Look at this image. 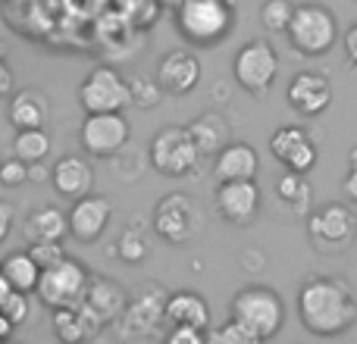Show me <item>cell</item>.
I'll list each match as a JSON object with an SVG mask.
<instances>
[{
  "label": "cell",
  "mask_w": 357,
  "mask_h": 344,
  "mask_svg": "<svg viewBox=\"0 0 357 344\" xmlns=\"http://www.w3.org/2000/svg\"><path fill=\"white\" fill-rule=\"evenodd\" d=\"M50 116V104L44 97V91L38 88H22L13 94L10 100V123L19 129H44Z\"/></svg>",
  "instance_id": "603a6c76"
},
{
  "label": "cell",
  "mask_w": 357,
  "mask_h": 344,
  "mask_svg": "<svg viewBox=\"0 0 357 344\" xmlns=\"http://www.w3.org/2000/svg\"><path fill=\"white\" fill-rule=\"evenodd\" d=\"M79 104L85 113H123L129 107V79L110 66H98L79 85Z\"/></svg>",
  "instance_id": "7c38bea8"
},
{
  "label": "cell",
  "mask_w": 357,
  "mask_h": 344,
  "mask_svg": "<svg viewBox=\"0 0 357 344\" xmlns=\"http://www.w3.org/2000/svg\"><path fill=\"white\" fill-rule=\"evenodd\" d=\"M191 138L197 144V154L201 157H216L229 141H232V129H229V119L222 113H201L195 123L188 125Z\"/></svg>",
  "instance_id": "7402d4cb"
},
{
  "label": "cell",
  "mask_w": 357,
  "mask_h": 344,
  "mask_svg": "<svg viewBox=\"0 0 357 344\" xmlns=\"http://www.w3.org/2000/svg\"><path fill=\"white\" fill-rule=\"evenodd\" d=\"M13 335H16V326H13L10 316H6L3 310H0V341H10Z\"/></svg>",
  "instance_id": "60d3db41"
},
{
  "label": "cell",
  "mask_w": 357,
  "mask_h": 344,
  "mask_svg": "<svg viewBox=\"0 0 357 344\" xmlns=\"http://www.w3.org/2000/svg\"><path fill=\"white\" fill-rule=\"evenodd\" d=\"M110 216H113L110 201L88 191V194L75 197L73 207H69V213H66L69 235H73L75 241H82V244H94V241H98L100 235L107 232V226H110Z\"/></svg>",
  "instance_id": "9a60e30c"
},
{
  "label": "cell",
  "mask_w": 357,
  "mask_h": 344,
  "mask_svg": "<svg viewBox=\"0 0 357 344\" xmlns=\"http://www.w3.org/2000/svg\"><path fill=\"white\" fill-rule=\"evenodd\" d=\"M345 56H348V63H351V66L357 69V22L351 25V29L345 31Z\"/></svg>",
  "instance_id": "74e56055"
},
{
  "label": "cell",
  "mask_w": 357,
  "mask_h": 344,
  "mask_svg": "<svg viewBox=\"0 0 357 344\" xmlns=\"http://www.w3.org/2000/svg\"><path fill=\"white\" fill-rule=\"evenodd\" d=\"M307 238L317 253H345L357 241V216L345 203H326L307 216Z\"/></svg>",
  "instance_id": "52a82bcc"
},
{
  "label": "cell",
  "mask_w": 357,
  "mask_h": 344,
  "mask_svg": "<svg viewBox=\"0 0 357 344\" xmlns=\"http://www.w3.org/2000/svg\"><path fill=\"white\" fill-rule=\"evenodd\" d=\"M116 257L123 260V263H142L144 257H148V238L142 235V228H123V235L116 238Z\"/></svg>",
  "instance_id": "f1b7e54d"
},
{
  "label": "cell",
  "mask_w": 357,
  "mask_h": 344,
  "mask_svg": "<svg viewBox=\"0 0 357 344\" xmlns=\"http://www.w3.org/2000/svg\"><path fill=\"white\" fill-rule=\"evenodd\" d=\"M22 182H29V163H22L19 157L0 160V185L3 188H19Z\"/></svg>",
  "instance_id": "e575fe53"
},
{
  "label": "cell",
  "mask_w": 357,
  "mask_h": 344,
  "mask_svg": "<svg viewBox=\"0 0 357 344\" xmlns=\"http://www.w3.org/2000/svg\"><path fill=\"white\" fill-rule=\"evenodd\" d=\"M163 320H167L169 326L210 329V307L197 291H173V295H167Z\"/></svg>",
  "instance_id": "44dd1931"
},
{
  "label": "cell",
  "mask_w": 357,
  "mask_h": 344,
  "mask_svg": "<svg viewBox=\"0 0 357 344\" xmlns=\"http://www.w3.org/2000/svg\"><path fill=\"white\" fill-rule=\"evenodd\" d=\"M167 341L169 344H204V341H207V329H197V326H169Z\"/></svg>",
  "instance_id": "d590c367"
},
{
  "label": "cell",
  "mask_w": 357,
  "mask_h": 344,
  "mask_svg": "<svg viewBox=\"0 0 357 344\" xmlns=\"http://www.w3.org/2000/svg\"><path fill=\"white\" fill-rule=\"evenodd\" d=\"M54 332H56V338H60L63 344H75V341H82V338H88V326H85V320H82V313L75 307H60V310H54Z\"/></svg>",
  "instance_id": "83f0119b"
},
{
  "label": "cell",
  "mask_w": 357,
  "mask_h": 344,
  "mask_svg": "<svg viewBox=\"0 0 357 344\" xmlns=\"http://www.w3.org/2000/svg\"><path fill=\"white\" fill-rule=\"evenodd\" d=\"M0 272H3V279L10 282L13 291H25V295H31L38 285V276H41V266L31 260L29 251H13L10 257L0 263Z\"/></svg>",
  "instance_id": "484cf974"
},
{
  "label": "cell",
  "mask_w": 357,
  "mask_h": 344,
  "mask_svg": "<svg viewBox=\"0 0 357 344\" xmlns=\"http://www.w3.org/2000/svg\"><path fill=\"white\" fill-rule=\"evenodd\" d=\"M22 232L29 241H63L69 235V219L60 207H38L25 216Z\"/></svg>",
  "instance_id": "cb8c5ba5"
},
{
  "label": "cell",
  "mask_w": 357,
  "mask_h": 344,
  "mask_svg": "<svg viewBox=\"0 0 357 344\" xmlns=\"http://www.w3.org/2000/svg\"><path fill=\"white\" fill-rule=\"evenodd\" d=\"M79 141L85 154L94 160L116 157L129 144V123L123 119V113H88L82 123Z\"/></svg>",
  "instance_id": "4fadbf2b"
},
{
  "label": "cell",
  "mask_w": 357,
  "mask_h": 344,
  "mask_svg": "<svg viewBox=\"0 0 357 344\" xmlns=\"http://www.w3.org/2000/svg\"><path fill=\"white\" fill-rule=\"evenodd\" d=\"M13 154L22 163H44L50 154V135L44 129H19L13 141Z\"/></svg>",
  "instance_id": "4316f807"
},
{
  "label": "cell",
  "mask_w": 357,
  "mask_h": 344,
  "mask_svg": "<svg viewBox=\"0 0 357 344\" xmlns=\"http://www.w3.org/2000/svg\"><path fill=\"white\" fill-rule=\"evenodd\" d=\"M342 188H345L348 201H351V203H357V160L351 163V169H348V175H345V185H342Z\"/></svg>",
  "instance_id": "f35d334b"
},
{
  "label": "cell",
  "mask_w": 357,
  "mask_h": 344,
  "mask_svg": "<svg viewBox=\"0 0 357 344\" xmlns=\"http://www.w3.org/2000/svg\"><path fill=\"white\" fill-rule=\"evenodd\" d=\"M229 316L241 322L257 341H270L285 326V304L266 285H248L229 301Z\"/></svg>",
  "instance_id": "3957f363"
},
{
  "label": "cell",
  "mask_w": 357,
  "mask_h": 344,
  "mask_svg": "<svg viewBox=\"0 0 357 344\" xmlns=\"http://www.w3.org/2000/svg\"><path fill=\"white\" fill-rule=\"evenodd\" d=\"M289 44L304 56H323L339 41V19L323 3H298L285 25Z\"/></svg>",
  "instance_id": "277c9868"
},
{
  "label": "cell",
  "mask_w": 357,
  "mask_h": 344,
  "mask_svg": "<svg viewBox=\"0 0 357 344\" xmlns=\"http://www.w3.org/2000/svg\"><path fill=\"white\" fill-rule=\"evenodd\" d=\"M154 79L163 94L185 97V94H191L197 88V81H201V63H197V56L191 54V50L176 47L160 56Z\"/></svg>",
  "instance_id": "2e32d148"
},
{
  "label": "cell",
  "mask_w": 357,
  "mask_h": 344,
  "mask_svg": "<svg viewBox=\"0 0 357 344\" xmlns=\"http://www.w3.org/2000/svg\"><path fill=\"white\" fill-rule=\"evenodd\" d=\"M0 60H3V41H0Z\"/></svg>",
  "instance_id": "7bdbcfd3"
},
{
  "label": "cell",
  "mask_w": 357,
  "mask_h": 344,
  "mask_svg": "<svg viewBox=\"0 0 357 344\" xmlns=\"http://www.w3.org/2000/svg\"><path fill=\"white\" fill-rule=\"evenodd\" d=\"M13 219H16V213H13V207L6 201H0V244L6 241V235H10L13 228Z\"/></svg>",
  "instance_id": "8d00e7d4"
},
{
  "label": "cell",
  "mask_w": 357,
  "mask_h": 344,
  "mask_svg": "<svg viewBox=\"0 0 357 344\" xmlns=\"http://www.w3.org/2000/svg\"><path fill=\"white\" fill-rule=\"evenodd\" d=\"M3 310L6 316H10V322L13 326H25V322H29V316H31V304H29V295H25V291H10V297H6L3 301Z\"/></svg>",
  "instance_id": "d6a6232c"
},
{
  "label": "cell",
  "mask_w": 357,
  "mask_h": 344,
  "mask_svg": "<svg viewBox=\"0 0 357 344\" xmlns=\"http://www.w3.org/2000/svg\"><path fill=\"white\" fill-rule=\"evenodd\" d=\"M257 172H260V157L245 141H229L213 157V175L220 182H229V178H257Z\"/></svg>",
  "instance_id": "ffe728a7"
},
{
  "label": "cell",
  "mask_w": 357,
  "mask_h": 344,
  "mask_svg": "<svg viewBox=\"0 0 357 344\" xmlns=\"http://www.w3.org/2000/svg\"><path fill=\"white\" fill-rule=\"evenodd\" d=\"M88 279H91V272H88L79 260L63 257V260H56L54 266L41 269L38 285H35V295L47 310L79 307L82 297H85Z\"/></svg>",
  "instance_id": "5b68a950"
},
{
  "label": "cell",
  "mask_w": 357,
  "mask_h": 344,
  "mask_svg": "<svg viewBox=\"0 0 357 344\" xmlns=\"http://www.w3.org/2000/svg\"><path fill=\"white\" fill-rule=\"evenodd\" d=\"M270 154L282 163L285 169L310 172L317 166V144L301 125H282L270 138Z\"/></svg>",
  "instance_id": "e0dca14e"
},
{
  "label": "cell",
  "mask_w": 357,
  "mask_h": 344,
  "mask_svg": "<svg viewBox=\"0 0 357 344\" xmlns=\"http://www.w3.org/2000/svg\"><path fill=\"white\" fill-rule=\"evenodd\" d=\"M50 182H54L56 194L75 201V197L88 194V191L94 188V169H91V163H88L85 157L66 154V157H60V160L54 163V169H50Z\"/></svg>",
  "instance_id": "d6986e66"
},
{
  "label": "cell",
  "mask_w": 357,
  "mask_h": 344,
  "mask_svg": "<svg viewBox=\"0 0 357 344\" xmlns=\"http://www.w3.org/2000/svg\"><path fill=\"white\" fill-rule=\"evenodd\" d=\"M201 228V210L188 194H167L157 201L154 207V232L160 235L167 244L182 247Z\"/></svg>",
  "instance_id": "9c48e42d"
},
{
  "label": "cell",
  "mask_w": 357,
  "mask_h": 344,
  "mask_svg": "<svg viewBox=\"0 0 357 344\" xmlns=\"http://www.w3.org/2000/svg\"><path fill=\"white\" fill-rule=\"evenodd\" d=\"M126 304H129V295H126L123 285L113 282V279H107V276H91L88 279L85 297H82V304L75 310L82 313L88 332L94 335L98 329L116 322L119 313L126 310Z\"/></svg>",
  "instance_id": "8fae6325"
},
{
  "label": "cell",
  "mask_w": 357,
  "mask_h": 344,
  "mask_svg": "<svg viewBox=\"0 0 357 344\" xmlns=\"http://www.w3.org/2000/svg\"><path fill=\"white\" fill-rule=\"evenodd\" d=\"M207 341H213V344H257V338H254L241 322H235L232 316H229L220 329H213V332L207 329Z\"/></svg>",
  "instance_id": "1f68e13d"
},
{
  "label": "cell",
  "mask_w": 357,
  "mask_h": 344,
  "mask_svg": "<svg viewBox=\"0 0 357 344\" xmlns=\"http://www.w3.org/2000/svg\"><path fill=\"white\" fill-rule=\"evenodd\" d=\"M176 31L195 47H216L229 31L235 29V10L232 0H178L173 6Z\"/></svg>",
  "instance_id": "7a4b0ae2"
},
{
  "label": "cell",
  "mask_w": 357,
  "mask_h": 344,
  "mask_svg": "<svg viewBox=\"0 0 357 344\" xmlns=\"http://www.w3.org/2000/svg\"><path fill=\"white\" fill-rule=\"evenodd\" d=\"M232 75L251 97H264L279 75V56L273 50V44L266 41L241 44L232 56Z\"/></svg>",
  "instance_id": "ba28073f"
},
{
  "label": "cell",
  "mask_w": 357,
  "mask_h": 344,
  "mask_svg": "<svg viewBox=\"0 0 357 344\" xmlns=\"http://www.w3.org/2000/svg\"><path fill=\"white\" fill-rule=\"evenodd\" d=\"M148 157H151V166L167 178L188 175V172H195L197 160H201L188 125H167V129H160L151 138Z\"/></svg>",
  "instance_id": "8992f818"
},
{
  "label": "cell",
  "mask_w": 357,
  "mask_h": 344,
  "mask_svg": "<svg viewBox=\"0 0 357 344\" xmlns=\"http://www.w3.org/2000/svg\"><path fill=\"white\" fill-rule=\"evenodd\" d=\"M13 72H10V66H6L3 60H0V97H6V94H13Z\"/></svg>",
  "instance_id": "ab89813d"
},
{
  "label": "cell",
  "mask_w": 357,
  "mask_h": 344,
  "mask_svg": "<svg viewBox=\"0 0 357 344\" xmlns=\"http://www.w3.org/2000/svg\"><path fill=\"white\" fill-rule=\"evenodd\" d=\"M310 182H307V172H295V169H285L282 175L276 178V197L279 203H285V213L291 216H304L310 207Z\"/></svg>",
  "instance_id": "d4e9b609"
},
{
  "label": "cell",
  "mask_w": 357,
  "mask_h": 344,
  "mask_svg": "<svg viewBox=\"0 0 357 344\" xmlns=\"http://www.w3.org/2000/svg\"><path fill=\"white\" fill-rule=\"evenodd\" d=\"M10 282H6V279H3V272H0V307H3V301H6V297H10Z\"/></svg>",
  "instance_id": "b9f144b4"
},
{
  "label": "cell",
  "mask_w": 357,
  "mask_h": 344,
  "mask_svg": "<svg viewBox=\"0 0 357 344\" xmlns=\"http://www.w3.org/2000/svg\"><path fill=\"white\" fill-rule=\"evenodd\" d=\"M264 191L254 178H229L216 188V213L229 226H248L264 207Z\"/></svg>",
  "instance_id": "5bb4252c"
},
{
  "label": "cell",
  "mask_w": 357,
  "mask_h": 344,
  "mask_svg": "<svg viewBox=\"0 0 357 344\" xmlns=\"http://www.w3.org/2000/svg\"><path fill=\"white\" fill-rule=\"evenodd\" d=\"M163 307H167V291L160 285H144L135 297H129L126 310L119 313L116 326L123 338H154L160 332L163 322Z\"/></svg>",
  "instance_id": "30bf717a"
},
{
  "label": "cell",
  "mask_w": 357,
  "mask_h": 344,
  "mask_svg": "<svg viewBox=\"0 0 357 344\" xmlns=\"http://www.w3.org/2000/svg\"><path fill=\"white\" fill-rule=\"evenodd\" d=\"M289 104L291 110H298L301 116H320L333 104V85L323 72H298L289 81Z\"/></svg>",
  "instance_id": "ac0fdd59"
},
{
  "label": "cell",
  "mask_w": 357,
  "mask_h": 344,
  "mask_svg": "<svg viewBox=\"0 0 357 344\" xmlns=\"http://www.w3.org/2000/svg\"><path fill=\"white\" fill-rule=\"evenodd\" d=\"M291 10H295L291 0H264V3H260V25H264L266 31H273V35H285Z\"/></svg>",
  "instance_id": "f546056e"
},
{
  "label": "cell",
  "mask_w": 357,
  "mask_h": 344,
  "mask_svg": "<svg viewBox=\"0 0 357 344\" xmlns=\"http://www.w3.org/2000/svg\"><path fill=\"white\" fill-rule=\"evenodd\" d=\"M29 253H31V260H35L41 269H47V266H54L56 260L66 257V251H63L60 241H31Z\"/></svg>",
  "instance_id": "836d02e7"
},
{
  "label": "cell",
  "mask_w": 357,
  "mask_h": 344,
  "mask_svg": "<svg viewBox=\"0 0 357 344\" xmlns=\"http://www.w3.org/2000/svg\"><path fill=\"white\" fill-rule=\"evenodd\" d=\"M298 316L310 335L335 338L357 322V297L345 279H310L298 291Z\"/></svg>",
  "instance_id": "6da1fadb"
},
{
  "label": "cell",
  "mask_w": 357,
  "mask_h": 344,
  "mask_svg": "<svg viewBox=\"0 0 357 344\" xmlns=\"http://www.w3.org/2000/svg\"><path fill=\"white\" fill-rule=\"evenodd\" d=\"M160 97H163V91L157 85V79H144V75L129 79V104L142 107V110H154L160 104Z\"/></svg>",
  "instance_id": "4dcf8cb0"
}]
</instances>
